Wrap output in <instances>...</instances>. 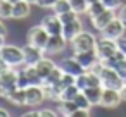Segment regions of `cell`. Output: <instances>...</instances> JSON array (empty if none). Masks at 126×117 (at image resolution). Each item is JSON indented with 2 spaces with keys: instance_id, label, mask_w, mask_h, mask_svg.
<instances>
[{
  "instance_id": "cell-39",
  "label": "cell",
  "mask_w": 126,
  "mask_h": 117,
  "mask_svg": "<svg viewBox=\"0 0 126 117\" xmlns=\"http://www.w3.org/2000/svg\"><path fill=\"white\" fill-rule=\"evenodd\" d=\"M119 93H121V96H123V102H126V83L119 88Z\"/></svg>"
},
{
  "instance_id": "cell-34",
  "label": "cell",
  "mask_w": 126,
  "mask_h": 117,
  "mask_svg": "<svg viewBox=\"0 0 126 117\" xmlns=\"http://www.w3.org/2000/svg\"><path fill=\"white\" fill-rule=\"evenodd\" d=\"M116 45H117V50H119L123 55H126V36H124V35L116 40Z\"/></svg>"
},
{
  "instance_id": "cell-24",
  "label": "cell",
  "mask_w": 126,
  "mask_h": 117,
  "mask_svg": "<svg viewBox=\"0 0 126 117\" xmlns=\"http://www.w3.org/2000/svg\"><path fill=\"white\" fill-rule=\"evenodd\" d=\"M69 4H71V11H74L76 14L83 16L86 14L90 4H88V0H69Z\"/></svg>"
},
{
  "instance_id": "cell-30",
  "label": "cell",
  "mask_w": 126,
  "mask_h": 117,
  "mask_svg": "<svg viewBox=\"0 0 126 117\" xmlns=\"http://www.w3.org/2000/svg\"><path fill=\"white\" fill-rule=\"evenodd\" d=\"M74 102H76L78 108H90V110H92V105H90V102H88V98L85 96L83 91H79V93L74 96Z\"/></svg>"
},
{
  "instance_id": "cell-36",
  "label": "cell",
  "mask_w": 126,
  "mask_h": 117,
  "mask_svg": "<svg viewBox=\"0 0 126 117\" xmlns=\"http://www.w3.org/2000/svg\"><path fill=\"white\" fill-rule=\"evenodd\" d=\"M38 117H57V112L52 110V108H40Z\"/></svg>"
},
{
  "instance_id": "cell-28",
  "label": "cell",
  "mask_w": 126,
  "mask_h": 117,
  "mask_svg": "<svg viewBox=\"0 0 126 117\" xmlns=\"http://www.w3.org/2000/svg\"><path fill=\"white\" fill-rule=\"evenodd\" d=\"M52 11H54V14H57V16H61V14H64V12L71 11V4H69V0H57L55 5L52 7Z\"/></svg>"
},
{
  "instance_id": "cell-40",
  "label": "cell",
  "mask_w": 126,
  "mask_h": 117,
  "mask_svg": "<svg viewBox=\"0 0 126 117\" xmlns=\"http://www.w3.org/2000/svg\"><path fill=\"white\" fill-rule=\"evenodd\" d=\"M0 35H4V36H7V28H5V24L2 23V19H0Z\"/></svg>"
},
{
  "instance_id": "cell-26",
  "label": "cell",
  "mask_w": 126,
  "mask_h": 117,
  "mask_svg": "<svg viewBox=\"0 0 126 117\" xmlns=\"http://www.w3.org/2000/svg\"><path fill=\"white\" fill-rule=\"evenodd\" d=\"M79 91H81V90L76 86V83H74V84H71V86H66V88L62 90V93H61L59 102H61V100H74V96H76Z\"/></svg>"
},
{
  "instance_id": "cell-38",
  "label": "cell",
  "mask_w": 126,
  "mask_h": 117,
  "mask_svg": "<svg viewBox=\"0 0 126 117\" xmlns=\"http://www.w3.org/2000/svg\"><path fill=\"white\" fill-rule=\"evenodd\" d=\"M88 115H90V108H78L73 114V117H88Z\"/></svg>"
},
{
  "instance_id": "cell-15",
  "label": "cell",
  "mask_w": 126,
  "mask_h": 117,
  "mask_svg": "<svg viewBox=\"0 0 126 117\" xmlns=\"http://www.w3.org/2000/svg\"><path fill=\"white\" fill-rule=\"evenodd\" d=\"M74 57L78 59V62L83 65V69H85V71L93 69V67H95V65L100 62V59H98V55H97V52H95V50L79 52V53H74Z\"/></svg>"
},
{
  "instance_id": "cell-5",
  "label": "cell",
  "mask_w": 126,
  "mask_h": 117,
  "mask_svg": "<svg viewBox=\"0 0 126 117\" xmlns=\"http://www.w3.org/2000/svg\"><path fill=\"white\" fill-rule=\"evenodd\" d=\"M95 52L100 59V62L110 59L116 52H117V45H116V40H110V38H105V36H100L97 38V45H95Z\"/></svg>"
},
{
  "instance_id": "cell-8",
  "label": "cell",
  "mask_w": 126,
  "mask_h": 117,
  "mask_svg": "<svg viewBox=\"0 0 126 117\" xmlns=\"http://www.w3.org/2000/svg\"><path fill=\"white\" fill-rule=\"evenodd\" d=\"M76 86L83 91L85 88H90V86H102L100 83V76L95 69H88L85 72H81L78 78H76Z\"/></svg>"
},
{
  "instance_id": "cell-1",
  "label": "cell",
  "mask_w": 126,
  "mask_h": 117,
  "mask_svg": "<svg viewBox=\"0 0 126 117\" xmlns=\"http://www.w3.org/2000/svg\"><path fill=\"white\" fill-rule=\"evenodd\" d=\"M98 76H100V83H102V88H114V90H119L126 81L121 78V74L114 69V67H109L102 62H98L95 67H93Z\"/></svg>"
},
{
  "instance_id": "cell-16",
  "label": "cell",
  "mask_w": 126,
  "mask_h": 117,
  "mask_svg": "<svg viewBox=\"0 0 126 117\" xmlns=\"http://www.w3.org/2000/svg\"><path fill=\"white\" fill-rule=\"evenodd\" d=\"M23 52H24V65H35L45 55V52L42 48H36V47H33L30 43L26 47H23Z\"/></svg>"
},
{
  "instance_id": "cell-21",
  "label": "cell",
  "mask_w": 126,
  "mask_h": 117,
  "mask_svg": "<svg viewBox=\"0 0 126 117\" xmlns=\"http://www.w3.org/2000/svg\"><path fill=\"white\" fill-rule=\"evenodd\" d=\"M43 90H45V96H47V100L59 102L64 86H62V83L59 81V83H52V84H43Z\"/></svg>"
},
{
  "instance_id": "cell-35",
  "label": "cell",
  "mask_w": 126,
  "mask_h": 117,
  "mask_svg": "<svg viewBox=\"0 0 126 117\" xmlns=\"http://www.w3.org/2000/svg\"><path fill=\"white\" fill-rule=\"evenodd\" d=\"M57 0H36V5L42 7V9H52L55 5Z\"/></svg>"
},
{
  "instance_id": "cell-20",
  "label": "cell",
  "mask_w": 126,
  "mask_h": 117,
  "mask_svg": "<svg viewBox=\"0 0 126 117\" xmlns=\"http://www.w3.org/2000/svg\"><path fill=\"white\" fill-rule=\"evenodd\" d=\"M55 65H57V64H55V62H54L50 57H47V53H45V55H43V57H42V59H40L36 64H35V67H36L38 74L42 76V79H45V78H47V76L52 72V69H54Z\"/></svg>"
},
{
  "instance_id": "cell-11",
  "label": "cell",
  "mask_w": 126,
  "mask_h": 117,
  "mask_svg": "<svg viewBox=\"0 0 126 117\" xmlns=\"http://www.w3.org/2000/svg\"><path fill=\"white\" fill-rule=\"evenodd\" d=\"M67 45H69V41L62 35H52L48 38L47 47H45V53L47 55H59L67 48Z\"/></svg>"
},
{
  "instance_id": "cell-9",
  "label": "cell",
  "mask_w": 126,
  "mask_h": 117,
  "mask_svg": "<svg viewBox=\"0 0 126 117\" xmlns=\"http://www.w3.org/2000/svg\"><path fill=\"white\" fill-rule=\"evenodd\" d=\"M121 102H123V96H121L119 90H114V88H104V90H102L100 107H105V108H116V107H119Z\"/></svg>"
},
{
  "instance_id": "cell-12",
  "label": "cell",
  "mask_w": 126,
  "mask_h": 117,
  "mask_svg": "<svg viewBox=\"0 0 126 117\" xmlns=\"http://www.w3.org/2000/svg\"><path fill=\"white\" fill-rule=\"evenodd\" d=\"M59 67L62 69L64 74H71V76H74V78H78L81 72H85L83 65L78 62L76 57H66V59H62V60L59 62Z\"/></svg>"
},
{
  "instance_id": "cell-17",
  "label": "cell",
  "mask_w": 126,
  "mask_h": 117,
  "mask_svg": "<svg viewBox=\"0 0 126 117\" xmlns=\"http://www.w3.org/2000/svg\"><path fill=\"white\" fill-rule=\"evenodd\" d=\"M83 31V23H81V19L78 17L76 21H71V23H66V24H62V36L67 40V41H71L78 33H81Z\"/></svg>"
},
{
  "instance_id": "cell-44",
  "label": "cell",
  "mask_w": 126,
  "mask_h": 117,
  "mask_svg": "<svg viewBox=\"0 0 126 117\" xmlns=\"http://www.w3.org/2000/svg\"><path fill=\"white\" fill-rule=\"evenodd\" d=\"M95 2H100V0H88V4H95Z\"/></svg>"
},
{
  "instance_id": "cell-29",
  "label": "cell",
  "mask_w": 126,
  "mask_h": 117,
  "mask_svg": "<svg viewBox=\"0 0 126 117\" xmlns=\"http://www.w3.org/2000/svg\"><path fill=\"white\" fill-rule=\"evenodd\" d=\"M105 7H104V4L102 2H95V4H90V7H88V11H86V16H88V19H92V17H95V16H98L102 11H104Z\"/></svg>"
},
{
  "instance_id": "cell-22",
  "label": "cell",
  "mask_w": 126,
  "mask_h": 117,
  "mask_svg": "<svg viewBox=\"0 0 126 117\" xmlns=\"http://www.w3.org/2000/svg\"><path fill=\"white\" fill-rule=\"evenodd\" d=\"M102 90H104L102 86H90V88H85V90H83V93H85V96L88 98V102H90L92 107H98V105H100Z\"/></svg>"
},
{
  "instance_id": "cell-46",
  "label": "cell",
  "mask_w": 126,
  "mask_h": 117,
  "mask_svg": "<svg viewBox=\"0 0 126 117\" xmlns=\"http://www.w3.org/2000/svg\"><path fill=\"white\" fill-rule=\"evenodd\" d=\"M28 2H31V4H36V0H28Z\"/></svg>"
},
{
  "instance_id": "cell-27",
  "label": "cell",
  "mask_w": 126,
  "mask_h": 117,
  "mask_svg": "<svg viewBox=\"0 0 126 117\" xmlns=\"http://www.w3.org/2000/svg\"><path fill=\"white\" fill-rule=\"evenodd\" d=\"M12 17V4L9 0H0V19H11Z\"/></svg>"
},
{
  "instance_id": "cell-42",
  "label": "cell",
  "mask_w": 126,
  "mask_h": 117,
  "mask_svg": "<svg viewBox=\"0 0 126 117\" xmlns=\"http://www.w3.org/2000/svg\"><path fill=\"white\" fill-rule=\"evenodd\" d=\"M4 45H5V36H4V35H0V48H2Z\"/></svg>"
},
{
  "instance_id": "cell-37",
  "label": "cell",
  "mask_w": 126,
  "mask_h": 117,
  "mask_svg": "<svg viewBox=\"0 0 126 117\" xmlns=\"http://www.w3.org/2000/svg\"><path fill=\"white\" fill-rule=\"evenodd\" d=\"M116 14H117V17L121 19V23H123L124 28H126V4H123V5L116 11Z\"/></svg>"
},
{
  "instance_id": "cell-45",
  "label": "cell",
  "mask_w": 126,
  "mask_h": 117,
  "mask_svg": "<svg viewBox=\"0 0 126 117\" xmlns=\"http://www.w3.org/2000/svg\"><path fill=\"white\" fill-rule=\"evenodd\" d=\"M9 2H11V4H16V2H17V0H9Z\"/></svg>"
},
{
  "instance_id": "cell-4",
  "label": "cell",
  "mask_w": 126,
  "mask_h": 117,
  "mask_svg": "<svg viewBox=\"0 0 126 117\" xmlns=\"http://www.w3.org/2000/svg\"><path fill=\"white\" fill-rule=\"evenodd\" d=\"M48 38H50V35H48V31H47L42 24L30 28L28 35H26L28 43L33 45V47H36V48H42L43 52H45V47H47V43H48Z\"/></svg>"
},
{
  "instance_id": "cell-6",
  "label": "cell",
  "mask_w": 126,
  "mask_h": 117,
  "mask_svg": "<svg viewBox=\"0 0 126 117\" xmlns=\"http://www.w3.org/2000/svg\"><path fill=\"white\" fill-rule=\"evenodd\" d=\"M24 90H26V105L28 107H38L43 103V100H47L43 84H30Z\"/></svg>"
},
{
  "instance_id": "cell-10",
  "label": "cell",
  "mask_w": 126,
  "mask_h": 117,
  "mask_svg": "<svg viewBox=\"0 0 126 117\" xmlns=\"http://www.w3.org/2000/svg\"><path fill=\"white\" fill-rule=\"evenodd\" d=\"M126 33V28H124V24L121 23V19L116 16L102 31H100V35L102 36H105V38H110V40H117V38H121L123 35Z\"/></svg>"
},
{
  "instance_id": "cell-7",
  "label": "cell",
  "mask_w": 126,
  "mask_h": 117,
  "mask_svg": "<svg viewBox=\"0 0 126 117\" xmlns=\"http://www.w3.org/2000/svg\"><path fill=\"white\" fill-rule=\"evenodd\" d=\"M0 88L4 90V96L7 91L17 88V69L16 67H5L0 74Z\"/></svg>"
},
{
  "instance_id": "cell-43",
  "label": "cell",
  "mask_w": 126,
  "mask_h": 117,
  "mask_svg": "<svg viewBox=\"0 0 126 117\" xmlns=\"http://www.w3.org/2000/svg\"><path fill=\"white\" fill-rule=\"evenodd\" d=\"M5 69V65H4V62H0V74H2V71Z\"/></svg>"
},
{
  "instance_id": "cell-3",
  "label": "cell",
  "mask_w": 126,
  "mask_h": 117,
  "mask_svg": "<svg viewBox=\"0 0 126 117\" xmlns=\"http://www.w3.org/2000/svg\"><path fill=\"white\" fill-rule=\"evenodd\" d=\"M71 50L73 53H79V52H88V50H95V45H97V36L90 31H81L78 33L71 41Z\"/></svg>"
},
{
  "instance_id": "cell-14",
  "label": "cell",
  "mask_w": 126,
  "mask_h": 117,
  "mask_svg": "<svg viewBox=\"0 0 126 117\" xmlns=\"http://www.w3.org/2000/svg\"><path fill=\"white\" fill-rule=\"evenodd\" d=\"M117 14H116V11H112V9H104L98 16H95V17H92L90 21H92V26L97 29V31H102L114 17H116Z\"/></svg>"
},
{
  "instance_id": "cell-32",
  "label": "cell",
  "mask_w": 126,
  "mask_h": 117,
  "mask_svg": "<svg viewBox=\"0 0 126 117\" xmlns=\"http://www.w3.org/2000/svg\"><path fill=\"white\" fill-rule=\"evenodd\" d=\"M78 17H79V14H76L74 11H67V12H64V14H61V16H59V19H61V23H62V24L71 23V21H76Z\"/></svg>"
},
{
  "instance_id": "cell-33",
  "label": "cell",
  "mask_w": 126,
  "mask_h": 117,
  "mask_svg": "<svg viewBox=\"0 0 126 117\" xmlns=\"http://www.w3.org/2000/svg\"><path fill=\"white\" fill-rule=\"evenodd\" d=\"M100 2L104 4L105 9H112V11H117L123 4H124V0H100Z\"/></svg>"
},
{
  "instance_id": "cell-2",
  "label": "cell",
  "mask_w": 126,
  "mask_h": 117,
  "mask_svg": "<svg viewBox=\"0 0 126 117\" xmlns=\"http://www.w3.org/2000/svg\"><path fill=\"white\" fill-rule=\"evenodd\" d=\"M0 55H2V62L5 67H16L17 69V67L24 65V52L21 47L5 43L0 48Z\"/></svg>"
},
{
  "instance_id": "cell-19",
  "label": "cell",
  "mask_w": 126,
  "mask_h": 117,
  "mask_svg": "<svg viewBox=\"0 0 126 117\" xmlns=\"http://www.w3.org/2000/svg\"><path fill=\"white\" fill-rule=\"evenodd\" d=\"M4 98H7V100H9L12 105H16V107H24V105H26V90L17 86V88L7 91Z\"/></svg>"
},
{
  "instance_id": "cell-18",
  "label": "cell",
  "mask_w": 126,
  "mask_h": 117,
  "mask_svg": "<svg viewBox=\"0 0 126 117\" xmlns=\"http://www.w3.org/2000/svg\"><path fill=\"white\" fill-rule=\"evenodd\" d=\"M31 14V2L28 0H17L12 4V19H24Z\"/></svg>"
},
{
  "instance_id": "cell-31",
  "label": "cell",
  "mask_w": 126,
  "mask_h": 117,
  "mask_svg": "<svg viewBox=\"0 0 126 117\" xmlns=\"http://www.w3.org/2000/svg\"><path fill=\"white\" fill-rule=\"evenodd\" d=\"M109 67H114L119 74H121V78L126 81V57L124 59H119V60H116L112 65H109Z\"/></svg>"
},
{
  "instance_id": "cell-25",
  "label": "cell",
  "mask_w": 126,
  "mask_h": 117,
  "mask_svg": "<svg viewBox=\"0 0 126 117\" xmlns=\"http://www.w3.org/2000/svg\"><path fill=\"white\" fill-rule=\"evenodd\" d=\"M62 76H64V72H62V69L59 67V64L52 69V72L43 79V84H52V83H59L61 79H62Z\"/></svg>"
},
{
  "instance_id": "cell-23",
  "label": "cell",
  "mask_w": 126,
  "mask_h": 117,
  "mask_svg": "<svg viewBox=\"0 0 126 117\" xmlns=\"http://www.w3.org/2000/svg\"><path fill=\"white\" fill-rule=\"evenodd\" d=\"M59 114L66 115V117H73V114L78 110V105L74 100H61L59 102Z\"/></svg>"
},
{
  "instance_id": "cell-13",
  "label": "cell",
  "mask_w": 126,
  "mask_h": 117,
  "mask_svg": "<svg viewBox=\"0 0 126 117\" xmlns=\"http://www.w3.org/2000/svg\"><path fill=\"white\" fill-rule=\"evenodd\" d=\"M40 24L48 31L50 36L52 35H62V23H61V19H59L57 14H47V16H43V19H42Z\"/></svg>"
},
{
  "instance_id": "cell-41",
  "label": "cell",
  "mask_w": 126,
  "mask_h": 117,
  "mask_svg": "<svg viewBox=\"0 0 126 117\" xmlns=\"http://www.w3.org/2000/svg\"><path fill=\"white\" fill-rule=\"evenodd\" d=\"M0 117H9V110H5L4 107H0Z\"/></svg>"
}]
</instances>
